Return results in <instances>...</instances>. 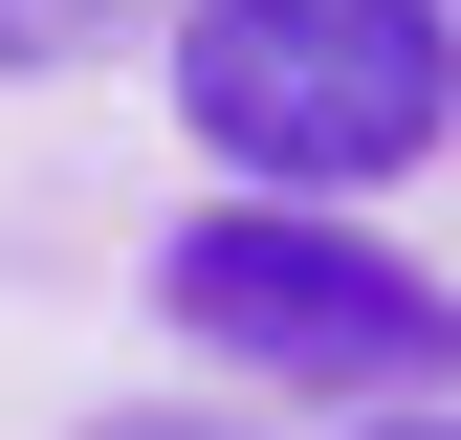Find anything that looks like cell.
<instances>
[{
	"instance_id": "3957f363",
	"label": "cell",
	"mask_w": 461,
	"mask_h": 440,
	"mask_svg": "<svg viewBox=\"0 0 461 440\" xmlns=\"http://www.w3.org/2000/svg\"><path fill=\"white\" fill-rule=\"evenodd\" d=\"M132 23H176V0H0V67H88V44H132Z\"/></svg>"
},
{
	"instance_id": "6da1fadb",
	"label": "cell",
	"mask_w": 461,
	"mask_h": 440,
	"mask_svg": "<svg viewBox=\"0 0 461 440\" xmlns=\"http://www.w3.org/2000/svg\"><path fill=\"white\" fill-rule=\"evenodd\" d=\"M176 110L198 154L330 198V177H418L461 133V23L439 0H198L176 23Z\"/></svg>"
},
{
	"instance_id": "7a4b0ae2",
	"label": "cell",
	"mask_w": 461,
	"mask_h": 440,
	"mask_svg": "<svg viewBox=\"0 0 461 440\" xmlns=\"http://www.w3.org/2000/svg\"><path fill=\"white\" fill-rule=\"evenodd\" d=\"M154 308L198 330L220 374H461V308L418 287L395 243H352L330 198H242L154 264Z\"/></svg>"
},
{
	"instance_id": "277c9868",
	"label": "cell",
	"mask_w": 461,
	"mask_h": 440,
	"mask_svg": "<svg viewBox=\"0 0 461 440\" xmlns=\"http://www.w3.org/2000/svg\"><path fill=\"white\" fill-rule=\"evenodd\" d=\"M374 440H461V418H374Z\"/></svg>"
}]
</instances>
